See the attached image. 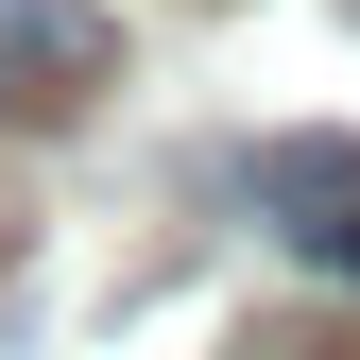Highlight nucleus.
<instances>
[{"instance_id": "nucleus-1", "label": "nucleus", "mask_w": 360, "mask_h": 360, "mask_svg": "<svg viewBox=\"0 0 360 360\" xmlns=\"http://www.w3.org/2000/svg\"><path fill=\"white\" fill-rule=\"evenodd\" d=\"M120 86V18L103 0H0V120H69Z\"/></svg>"}, {"instance_id": "nucleus-2", "label": "nucleus", "mask_w": 360, "mask_h": 360, "mask_svg": "<svg viewBox=\"0 0 360 360\" xmlns=\"http://www.w3.org/2000/svg\"><path fill=\"white\" fill-rule=\"evenodd\" d=\"M240 189H257V223H275L309 275H343V292H360V138H257Z\"/></svg>"}]
</instances>
